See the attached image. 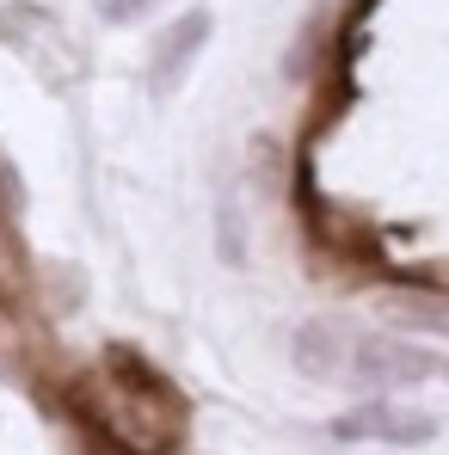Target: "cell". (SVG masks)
Instances as JSON below:
<instances>
[{
    "label": "cell",
    "instance_id": "cell-2",
    "mask_svg": "<svg viewBox=\"0 0 449 455\" xmlns=\"http://www.w3.org/2000/svg\"><path fill=\"white\" fill-rule=\"evenodd\" d=\"M210 31H216V19L204 12V6H191V12H179L160 37H154V56H148V86L154 99H166L179 80H185V68H191V56L210 44Z\"/></svg>",
    "mask_w": 449,
    "mask_h": 455
},
{
    "label": "cell",
    "instance_id": "cell-3",
    "mask_svg": "<svg viewBox=\"0 0 449 455\" xmlns=\"http://www.w3.org/2000/svg\"><path fill=\"white\" fill-rule=\"evenodd\" d=\"M357 376L381 387H413V381L437 376V357H425L419 345H394V339H364L357 345Z\"/></svg>",
    "mask_w": 449,
    "mask_h": 455
},
{
    "label": "cell",
    "instance_id": "cell-7",
    "mask_svg": "<svg viewBox=\"0 0 449 455\" xmlns=\"http://www.w3.org/2000/svg\"><path fill=\"white\" fill-rule=\"evenodd\" d=\"M296 357L308 363V370H326V357H333V339H326V326H308L296 339Z\"/></svg>",
    "mask_w": 449,
    "mask_h": 455
},
{
    "label": "cell",
    "instance_id": "cell-9",
    "mask_svg": "<svg viewBox=\"0 0 449 455\" xmlns=\"http://www.w3.org/2000/svg\"><path fill=\"white\" fill-rule=\"evenodd\" d=\"M444 376H449V363H444Z\"/></svg>",
    "mask_w": 449,
    "mask_h": 455
},
{
    "label": "cell",
    "instance_id": "cell-5",
    "mask_svg": "<svg viewBox=\"0 0 449 455\" xmlns=\"http://www.w3.org/2000/svg\"><path fill=\"white\" fill-rule=\"evenodd\" d=\"M394 314L406 320V326H425V332H449V302H431V296H400L394 302Z\"/></svg>",
    "mask_w": 449,
    "mask_h": 455
},
{
    "label": "cell",
    "instance_id": "cell-6",
    "mask_svg": "<svg viewBox=\"0 0 449 455\" xmlns=\"http://www.w3.org/2000/svg\"><path fill=\"white\" fill-rule=\"evenodd\" d=\"M216 252H222V265H246V240H240V210H234V197L216 210Z\"/></svg>",
    "mask_w": 449,
    "mask_h": 455
},
{
    "label": "cell",
    "instance_id": "cell-8",
    "mask_svg": "<svg viewBox=\"0 0 449 455\" xmlns=\"http://www.w3.org/2000/svg\"><path fill=\"white\" fill-rule=\"evenodd\" d=\"M142 6H154V0H99V12H105L111 25H124V19H136Z\"/></svg>",
    "mask_w": 449,
    "mask_h": 455
},
{
    "label": "cell",
    "instance_id": "cell-4",
    "mask_svg": "<svg viewBox=\"0 0 449 455\" xmlns=\"http://www.w3.org/2000/svg\"><path fill=\"white\" fill-rule=\"evenodd\" d=\"M339 437H375V443H431L437 437V419H419V412H400V406H357L351 419L333 425Z\"/></svg>",
    "mask_w": 449,
    "mask_h": 455
},
{
    "label": "cell",
    "instance_id": "cell-1",
    "mask_svg": "<svg viewBox=\"0 0 449 455\" xmlns=\"http://www.w3.org/2000/svg\"><path fill=\"white\" fill-rule=\"evenodd\" d=\"M75 406L105 431V443L117 455H166L185 437V400L130 351H117L111 363H99L80 381Z\"/></svg>",
    "mask_w": 449,
    "mask_h": 455
}]
</instances>
